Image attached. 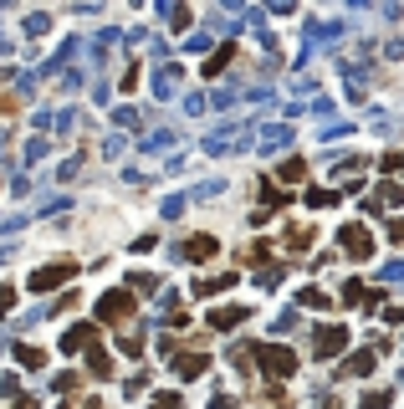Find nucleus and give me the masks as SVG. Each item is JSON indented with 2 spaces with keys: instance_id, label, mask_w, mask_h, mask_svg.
Wrapping results in <instances>:
<instances>
[{
  "instance_id": "423d86ee",
  "label": "nucleus",
  "mask_w": 404,
  "mask_h": 409,
  "mask_svg": "<svg viewBox=\"0 0 404 409\" xmlns=\"http://www.w3.org/2000/svg\"><path fill=\"white\" fill-rule=\"evenodd\" d=\"M200 369H205V358H200V353H184V358H179V374H184V379H195Z\"/></svg>"
},
{
  "instance_id": "f03ea898",
  "label": "nucleus",
  "mask_w": 404,
  "mask_h": 409,
  "mask_svg": "<svg viewBox=\"0 0 404 409\" xmlns=\"http://www.w3.org/2000/svg\"><path fill=\"white\" fill-rule=\"evenodd\" d=\"M261 363H266V374H276V379H287L297 358H292L287 348H261Z\"/></svg>"
},
{
  "instance_id": "9d476101",
  "label": "nucleus",
  "mask_w": 404,
  "mask_h": 409,
  "mask_svg": "<svg viewBox=\"0 0 404 409\" xmlns=\"http://www.w3.org/2000/svg\"><path fill=\"white\" fill-rule=\"evenodd\" d=\"M282 179H302V159H287L282 164Z\"/></svg>"
},
{
  "instance_id": "7ed1b4c3",
  "label": "nucleus",
  "mask_w": 404,
  "mask_h": 409,
  "mask_svg": "<svg viewBox=\"0 0 404 409\" xmlns=\"http://www.w3.org/2000/svg\"><path fill=\"white\" fill-rule=\"evenodd\" d=\"M343 343H348V333H343V328H323V333L312 338V348H317V358H328V353L343 348Z\"/></svg>"
},
{
  "instance_id": "6e6552de",
  "label": "nucleus",
  "mask_w": 404,
  "mask_h": 409,
  "mask_svg": "<svg viewBox=\"0 0 404 409\" xmlns=\"http://www.w3.org/2000/svg\"><path fill=\"white\" fill-rule=\"evenodd\" d=\"M67 276H72V266H57V271H41V276H36V287H52V282H67Z\"/></svg>"
},
{
  "instance_id": "20e7f679",
  "label": "nucleus",
  "mask_w": 404,
  "mask_h": 409,
  "mask_svg": "<svg viewBox=\"0 0 404 409\" xmlns=\"http://www.w3.org/2000/svg\"><path fill=\"white\" fill-rule=\"evenodd\" d=\"M184 256H189V261H210V256H215V241H210V235H189Z\"/></svg>"
},
{
  "instance_id": "0eeeda50",
  "label": "nucleus",
  "mask_w": 404,
  "mask_h": 409,
  "mask_svg": "<svg viewBox=\"0 0 404 409\" xmlns=\"http://www.w3.org/2000/svg\"><path fill=\"white\" fill-rule=\"evenodd\" d=\"M369 369H374V353H369V348L348 358V374H369Z\"/></svg>"
},
{
  "instance_id": "9b49d317",
  "label": "nucleus",
  "mask_w": 404,
  "mask_h": 409,
  "mask_svg": "<svg viewBox=\"0 0 404 409\" xmlns=\"http://www.w3.org/2000/svg\"><path fill=\"white\" fill-rule=\"evenodd\" d=\"M389 235H394V241H404V220H394V225H389Z\"/></svg>"
},
{
  "instance_id": "f257e3e1",
  "label": "nucleus",
  "mask_w": 404,
  "mask_h": 409,
  "mask_svg": "<svg viewBox=\"0 0 404 409\" xmlns=\"http://www.w3.org/2000/svg\"><path fill=\"white\" fill-rule=\"evenodd\" d=\"M338 241H343V251L358 256V261L374 251V241H369V230H364V225H343V235H338Z\"/></svg>"
},
{
  "instance_id": "f8f14e48",
  "label": "nucleus",
  "mask_w": 404,
  "mask_h": 409,
  "mask_svg": "<svg viewBox=\"0 0 404 409\" xmlns=\"http://www.w3.org/2000/svg\"><path fill=\"white\" fill-rule=\"evenodd\" d=\"M154 409H179V399H169V394H164V399H159Z\"/></svg>"
},
{
  "instance_id": "39448f33",
  "label": "nucleus",
  "mask_w": 404,
  "mask_h": 409,
  "mask_svg": "<svg viewBox=\"0 0 404 409\" xmlns=\"http://www.w3.org/2000/svg\"><path fill=\"white\" fill-rule=\"evenodd\" d=\"M129 307H133V297H129V292H113V297H102V307H97V312L113 322V317H123Z\"/></svg>"
},
{
  "instance_id": "1a4fd4ad",
  "label": "nucleus",
  "mask_w": 404,
  "mask_h": 409,
  "mask_svg": "<svg viewBox=\"0 0 404 409\" xmlns=\"http://www.w3.org/2000/svg\"><path fill=\"white\" fill-rule=\"evenodd\" d=\"M246 312L241 307H225V312H215V317H210V322H215V328H230V322H241Z\"/></svg>"
}]
</instances>
